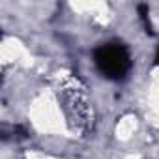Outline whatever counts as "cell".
<instances>
[{
  "instance_id": "3",
  "label": "cell",
  "mask_w": 159,
  "mask_h": 159,
  "mask_svg": "<svg viewBox=\"0 0 159 159\" xmlns=\"http://www.w3.org/2000/svg\"><path fill=\"white\" fill-rule=\"evenodd\" d=\"M13 133H17L19 139H26V137H28V131H26L23 125H15V127H13Z\"/></svg>"
},
{
  "instance_id": "2",
  "label": "cell",
  "mask_w": 159,
  "mask_h": 159,
  "mask_svg": "<svg viewBox=\"0 0 159 159\" xmlns=\"http://www.w3.org/2000/svg\"><path fill=\"white\" fill-rule=\"evenodd\" d=\"M139 15H140V21H142V25H144V28H146V32L152 36L153 34V28H152V23H150V11H148V6H144V4H140L139 8Z\"/></svg>"
},
{
  "instance_id": "1",
  "label": "cell",
  "mask_w": 159,
  "mask_h": 159,
  "mask_svg": "<svg viewBox=\"0 0 159 159\" xmlns=\"http://www.w3.org/2000/svg\"><path fill=\"white\" fill-rule=\"evenodd\" d=\"M94 62L98 69L112 81H120L131 69L129 51L122 43H103L94 51Z\"/></svg>"
},
{
  "instance_id": "4",
  "label": "cell",
  "mask_w": 159,
  "mask_h": 159,
  "mask_svg": "<svg viewBox=\"0 0 159 159\" xmlns=\"http://www.w3.org/2000/svg\"><path fill=\"white\" fill-rule=\"evenodd\" d=\"M155 64L159 66V47H157V52H155Z\"/></svg>"
}]
</instances>
